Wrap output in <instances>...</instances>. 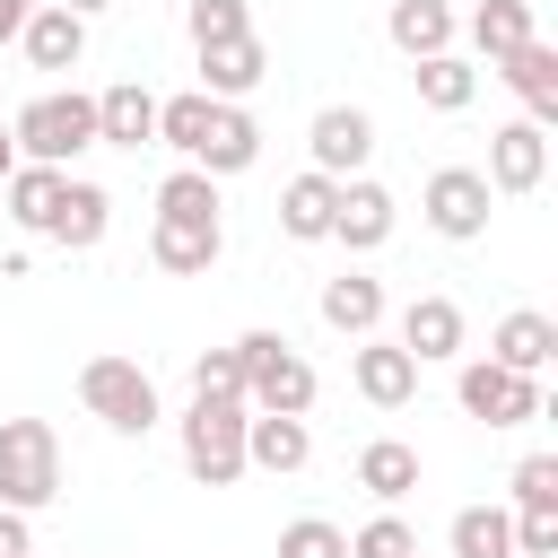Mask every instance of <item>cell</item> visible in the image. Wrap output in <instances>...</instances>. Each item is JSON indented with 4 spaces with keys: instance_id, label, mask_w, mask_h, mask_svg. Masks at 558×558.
Masks as SVG:
<instances>
[{
    "instance_id": "6da1fadb",
    "label": "cell",
    "mask_w": 558,
    "mask_h": 558,
    "mask_svg": "<svg viewBox=\"0 0 558 558\" xmlns=\"http://www.w3.org/2000/svg\"><path fill=\"white\" fill-rule=\"evenodd\" d=\"M61 497V436L52 418H0V506L35 514Z\"/></svg>"
},
{
    "instance_id": "7a4b0ae2",
    "label": "cell",
    "mask_w": 558,
    "mask_h": 558,
    "mask_svg": "<svg viewBox=\"0 0 558 558\" xmlns=\"http://www.w3.org/2000/svg\"><path fill=\"white\" fill-rule=\"evenodd\" d=\"M235 357H244V410H288V418H305V410H314L323 375H314L279 331H244V340H235Z\"/></svg>"
},
{
    "instance_id": "3957f363",
    "label": "cell",
    "mask_w": 558,
    "mask_h": 558,
    "mask_svg": "<svg viewBox=\"0 0 558 558\" xmlns=\"http://www.w3.org/2000/svg\"><path fill=\"white\" fill-rule=\"evenodd\" d=\"M9 140H17V157H35V166H70L78 148H96V96L52 87V96H35V105L9 122Z\"/></svg>"
},
{
    "instance_id": "277c9868",
    "label": "cell",
    "mask_w": 558,
    "mask_h": 558,
    "mask_svg": "<svg viewBox=\"0 0 558 558\" xmlns=\"http://www.w3.org/2000/svg\"><path fill=\"white\" fill-rule=\"evenodd\" d=\"M78 401H87V418H105L113 436H148V427L166 418L140 357H87V366H78Z\"/></svg>"
},
{
    "instance_id": "5b68a950",
    "label": "cell",
    "mask_w": 558,
    "mask_h": 558,
    "mask_svg": "<svg viewBox=\"0 0 558 558\" xmlns=\"http://www.w3.org/2000/svg\"><path fill=\"white\" fill-rule=\"evenodd\" d=\"M183 471L201 488H235L244 480V401H201L183 410Z\"/></svg>"
},
{
    "instance_id": "8992f818",
    "label": "cell",
    "mask_w": 558,
    "mask_h": 558,
    "mask_svg": "<svg viewBox=\"0 0 558 558\" xmlns=\"http://www.w3.org/2000/svg\"><path fill=\"white\" fill-rule=\"evenodd\" d=\"M453 401H462L471 418H488V427H523V418H541V375H514V366H497V357H471V366L453 375Z\"/></svg>"
},
{
    "instance_id": "52a82bcc",
    "label": "cell",
    "mask_w": 558,
    "mask_h": 558,
    "mask_svg": "<svg viewBox=\"0 0 558 558\" xmlns=\"http://www.w3.org/2000/svg\"><path fill=\"white\" fill-rule=\"evenodd\" d=\"M488 174L480 166H436L427 174V192H418V209H427V227L436 235H453V244H471V235H488Z\"/></svg>"
},
{
    "instance_id": "ba28073f",
    "label": "cell",
    "mask_w": 558,
    "mask_h": 558,
    "mask_svg": "<svg viewBox=\"0 0 558 558\" xmlns=\"http://www.w3.org/2000/svg\"><path fill=\"white\" fill-rule=\"evenodd\" d=\"M549 174V131L523 113V122H497L488 131V192H541Z\"/></svg>"
},
{
    "instance_id": "9c48e42d",
    "label": "cell",
    "mask_w": 558,
    "mask_h": 558,
    "mask_svg": "<svg viewBox=\"0 0 558 558\" xmlns=\"http://www.w3.org/2000/svg\"><path fill=\"white\" fill-rule=\"evenodd\" d=\"M314 462V427L288 410H244V471H305Z\"/></svg>"
},
{
    "instance_id": "30bf717a",
    "label": "cell",
    "mask_w": 558,
    "mask_h": 558,
    "mask_svg": "<svg viewBox=\"0 0 558 558\" xmlns=\"http://www.w3.org/2000/svg\"><path fill=\"white\" fill-rule=\"evenodd\" d=\"M305 140H314V174H331V183H340V174H357V166L375 157V122H366L357 105H323Z\"/></svg>"
},
{
    "instance_id": "8fae6325",
    "label": "cell",
    "mask_w": 558,
    "mask_h": 558,
    "mask_svg": "<svg viewBox=\"0 0 558 558\" xmlns=\"http://www.w3.org/2000/svg\"><path fill=\"white\" fill-rule=\"evenodd\" d=\"M384 235H392V192H384V183H366V174H340V201H331V244L375 253Z\"/></svg>"
},
{
    "instance_id": "7c38bea8",
    "label": "cell",
    "mask_w": 558,
    "mask_h": 558,
    "mask_svg": "<svg viewBox=\"0 0 558 558\" xmlns=\"http://www.w3.org/2000/svg\"><path fill=\"white\" fill-rule=\"evenodd\" d=\"M218 253H227V227L218 218H157L148 227V262L174 270V279H201Z\"/></svg>"
},
{
    "instance_id": "4fadbf2b",
    "label": "cell",
    "mask_w": 558,
    "mask_h": 558,
    "mask_svg": "<svg viewBox=\"0 0 558 558\" xmlns=\"http://www.w3.org/2000/svg\"><path fill=\"white\" fill-rule=\"evenodd\" d=\"M349 384H357L375 410H401V401L418 392V357H410L401 340H375V331H366V340H357V357H349Z\"/></svg>"
},
{
    "instance_id": "5bb4252c",
    "label": "cell",
    "mask_w": 558,
    "mask_h": 558,
    "mask_svg": "<svg viewBox=\"0 0 558 558\" xmlns=\"http://www.w3.org/2000/svg\"><path fill=\"white\" fill-rule=\"evenodd\" d=\"M262 70H270L262 35H227V44H201V96H218V105H244V96L262 87Z\"/></svg>"
},
{
    "instance_id": "9a60e30c",
    "label": "cell",
    "mask_w": 558,
    "mask_h": 558,
    "mask_svg": "<svg viewBox=\"0 0 558 558\" xmlns=\"http://www.w3.org/2000/svg\"><path fill=\"white\" fill-rule=\"evenodd\" d=\"M262 157V122L244 113V105H209V131H201V148L183 157V166H201V174H244Z\"/></svg>"
},
{
    "instance_id": "2e32d148",
    "label": "cell",
    "mask_w": 558,
    "mask_h": 558,
    "mask_svg": "<svg viewBox=\"0 0 558 558\" xmlns=\"http://www.w3.org/2000/svg\"><path fill=\"white\" fill-rule=\"evenodd\" d=\"M105 227H113V192L70 174V183H61V209H52V227H44V235H52L61 253H96V244H105Z\"/></svg>"
},
{
    "instance_id": "e0dca14e",
    "label": "cell",
    "mask_w": 558,
    "mask_h": 558,
    "mask_svg": "<svg viewBox=\"0 0 558 558\" xmlns=\"http://www.w3.org/2000/svg\"><path fill=\"white\" fill-rule=\"evenodd\" d=\"M488 70L523 96V113H532V122H549V113H558V44H541V35H532V44H514V52H506V61H488Z\"/></svg>"
},
{
    "instance_id": "ac0fdd59",
    "label": "cell",
    "mask_w": 558,
    "mask_h": 558,
    "mask_svg": "<svg viewBox=\"0 0 558 558\" xmlns=\"http://www.w3.org/2000/svg\"><path fill=\"white\" fill-rule=\"evenodd\" d=\"M401 349H410L418 366L462 357V305H453V296H410V305H401Z\"/></svg>"
},
{
    "instance_id": "d6986e66",
    "label": "cell",
    "mask_w": 558,
    "mask_h": 558,
    "mask_svg": "<svg viewBox=\"0 0 558 558\" xmlns=\"http://www.w3.org/2000/svg\"><path fill=\"white\" fill-rule=\"evenodd\" d=\"M17 44H26L35 70H78V52H87V17H70L61 0H52V9H26Z\"/></svg>"
},
{
    "instance_id": "ffe728a7",
    "label": "cell",
    "mask_w": 558,
    "mask_h": 558,
    "mask_svg": "<svg viewBox=\"0 0 558 558\" xmlns=\"http://www.w3.org/2000/svg\"><path fill=\"white\" fill-rule=\"evenodd\" d=\"M96 140H113V148H148V140H157V96H148L140 78H113V87L96 96Z\"/></svg>"
},
{
    "instance_id": "44dd1931",
    "label": "cell",
    "mask_w": 558,
    "mask_h": 558,
    "mask_svg": "<svg viewBox=\"0 0 558 558\" xmlns=\"http://www.w3.org/2000/svg\"><path fill=\"white\" fill-rule=\"evenodd\" d=\"M488 357H497V366H514V375H541V366L558 357V323H549V314H532V305H514V314L488 331Z\"/></svg>"
},
{
    "instance_id": "7402d4cb",
    "label": "cell",
    "mask_w": 558,
    "mask_h": 558,
    "mask_svg": "<svg viewBox=\"0 0 558 558\" xmlns=\"http://www.w3.org/2000/svg\"><path fill=\"white\" fill-rule=\"evenodd\" d=\"M384 35L410 52V61H427V52H453V35H462V17H453V0H392V17H384Z\"/></svg>"
},
{
    "instance_id": "603a6c76",
    "label": "cell",
    "mask_w": 558,
    "mask_h": 558,
    "mask_svg": "<svg viewBox=\"0 0 558 558\" xmlns=\"http://www.w3.org/2000/svg\"><path fill=\"white\" fill-rule=\"evenodd\" d=\"M61 183H70V166H35V157H17V174L0 183V192H9V218H17L26 235H44L52 209H61Z\"/></svg>"
},
{
    "instance_id": "cb8c5ba5",
    "label": "cell",
    "mask_w": 558,
    "mask_h": 558,
    "mask_svg": "<svg viewBox=\"0 0 558 558\" xmlns=\"http://www.w3.org/2000/svg\"><path fill=\"white\" fill-rule=\"evenodd\" d=\"M331 201H340V183L305 166V174H296V183L279 192V227H288L296 244H331Z\"/></svg>"
},
{
    "instance_id": "d4e9b609",
    "label": "cell",
    "mask_w": 558,
    "mask_h": 558,
    "mask_svg": "<svg viewBox=\"0 0 558 558\" xmlns=\"http://www.w3.org/2000/svg\"><path fill=\"white\" fill-rule=\"evenodd\" d=\"M323 323H331V331H349V340H366V331L384 323V279H366V270L323 279Z\"/></svg>"
},
{
    "instance_id": "484cf974",
    "label": "cell",
    "mask_w": 558,
    "mask_h": 558,
    "mask_svg": "<svg viewBox=\"0 0 558 558\" xmlns=\"http://www.w3.org/2000/svg\"><path fill=\"white\" fill-rule=\"evenodd\" d=\"M357 488H366V497H384V506H401V497L418 488V445H401V436H375V445L357 453Z\"/></svg>"
},
{
    "instance_id": "4316f807",
    "label": "cell",
    "mask_w": 558,
    "mask_h": 558,
    "mask_svg": "<svg viewBox=\"0 0 558 558\" xmlns=\"http://www.w3.org/2000/svg\"><path fill=\"white\" fill-rule=\"evenodd\" d=\"M410 78H418V105H427V113H462V105L480 96V70H471L462 52H427Z\"/></svg>"
},
{
    "instance_id": "83f0119b",
    "label": "cell",
    "mask_w": 558,
    "mask_h": 558,
    "mask_svg": "<svg viewBox=\"0 0 558 558\" xmlns=\"http://www.w3.org/2000/svg\"><path fill=\"white\" fill-rule=\"evenodd\" d=\"M541 26H532V0H480L471 9V44H480V61H506L514 44H532Z\"/></svg>"
},
{
    "instance_id": "f1b7e54d",
    "label": "cell",
    "mask_w": 558,
    "mask_h": 558,
    "mask_svg": "<svg viewBox=\"0 0 558 558\" xmlns=\"http://www.w3.org/2000/svg\"><path fill=\"white\" fill-rule=\"evenodd\" d=\"M445 541H453V558H514V514L506 506H462Z\"/></svg>"
},
{
    "instance_id": "f546056e",
    "label": "cell",
    "mask_w": 558,
    "mask_h": 558,
    "mask_svg": "<svg viewBox=\"0 0 558 558\" xmlns=\"http://www.w3.org/2000/svg\"><path fill=\"white\" fill-rule=\"evenodd\" d=\"M209 105H218V96H201V87H183V96H157V148L192 157V148H201V131H209Z\"/></svg>"
},
{
    "instance_id": "4dcf8cb0",
    "label": "cell",
    "mask_w": 558,
    "mask_h": 558,
    "mask_svg": "<svg viewBox=\"0 0 558 558\" xmlns=\"http://www.w3.org/2000/svg\"><path fill=\"white\" fill-rule=\"evenodd\" d=\"M157 218H218V174L174 166V174L157 183Z\"/></svg>"
},
{
    "instance_id": "1f68e13d",
    "label": "cell",
    "mask_w": 558,
    "mask_h": 558,
    "mask_svg": "<svg viewBox=\"0 0 558 558\" xmlns=\"http://www.w3.org/2000/svg\"><path fill=\"white\" fill-rule=\"evenodd\" d=\"M514 514H558V453L514 462Z\"/></svg>"
},
{
    "instance_id": "d6a6232c",
    "label": "cell",
    "mask_w": 558,
    "mask_h": 558,
    "mask_svg": "<svg viewBox=\"0 0 558 558\" xmlns=\"http://www.w3.org/2000/svg\"><path fill=\"white\" fill-rule=\"evenodd\" d=\"M183 26H192V52H201V44L253 35V9H244V0H192V9H183Z\"/></svg>"
},
{
    "instance_id": "836d02e7",
    "label": "cell",
    "mask_w": 558,
    "mask_h": 558,
    "mask_svg": "<svg viewBox=\"0 0 558 558\" xmlns=\"http://www.w3.org/2000/svg\"><path fill=\"white\" fill-rule=\"evenodd\" d=\"M192 392L201 401H244V357L235 349H201L192 357Z\"/></svg>"
},
{
    "instance_id": "e575fe53",
    "label": "cell",
    "mask_w": 558,
    "mask_h": 558,
    "mask_svg": "<svg viewBox=\"0 0 558 558\" xmlns=\"http://www.w3.org/2000/svg\"><path fill=\"white\" fill-rule=\"evenodd\" d=\"M349 558H418V532L401 514H375V523L349 532Z\"/></svg>"
},
{
    "instance_id": "d590c367",
    "label": "cell",
    "mask_w": 558,
    "mask_h": 558,
    "mask_svg": "<svg viewBox=\"0 0 558 558\" xmlns=\"http://www.w3.org/2000/svg\"><path fill=\"white\" fill-rule=\"evenodd\" d=\"M279 558H349V532L323 523V514H296V523L279 532Z\"/></svg>"
},
{
    "instance_id": "8d00e7d4",
    "label": "cell",
    "mask_w": 558,
    "mask_h": 558,
    "mask_svg": "<svg viewBox=\"0 0 558 558\" xmlns=\"http://www.w3.org/2000/svg\"><path fill=\"white\" fill-rule=\"evenodd\" d=\"M514 558H558V514H514Z\"/></svg>"
},
{
    "instance_id": "74e56055",
    "label": "cell",
    "mask_w": 558,
    "mask_h": 558,
    "mask_svg": "<svg viewBox=\"0 0 558 558\" xmlns=\"http://www.w3.org/2000/svg\"><path fill=\"white\" fill-rule=\"evenodd\" d=\"M35 549V532H26V514L17 506H0V558H26Z\"/></svg>"
},
{
    "instance_id": "f35d334b",
    "label": "cell",
    "mask_w": 558,
    "mask_h": 558,
    "mask_svg": "<svg viewBox=\"0 0 558 558\" xmlns=\"http://www.w3.org/2000/svg\"><path fill=\"white\" fill-rule=\"evenodd\" d=\"M26 9H35V0H0V44H9L17 26H26Z\"/></svg>"
},
{
    "instance_id": "ab89813d",
    "label": "cell",
    "mask_w": 558,
    "mask_h": 558,
    "mask_svg": "<svg viewBox=\"0 0 558 558\" xmlns=\"http://www.w3.org/2000/svg\"><path fill=\"white\" fill-rule=\"evenodd\" d=\"M9 174H17V140L0 131V183H9Z\"/></svg>"
},
{
    "instance_id": "60d3db41",
    "label": "cell",
    "mask_w": 558,
    "mask_h": 558,
    "mask_svg": "<svg viewBox=\"0 0 558 558\" xmlns=\"http://www.w3.org/2000/svg\"><path fill=\"white\" fill-rule=\"evenodd\" d=\"M61 9H70V17H96V9H113V0H61Z\"/></svg>"
},
{
    "instance_id": "b9f144b4",
    "label": "cell",
    "mask_w": 558,
    "mask_h": 558,
    "mask_svg": "<svg viewBox=\"0 0 558 558\" xmlns=\"http://www.w3.org/2000/svg\"><path fill=\"white\" fill-rule=\"evenodd\" d=\"M26 558H35V549H26Z\"/></svg>"
}]
</instances>
